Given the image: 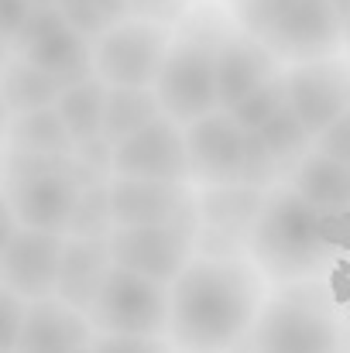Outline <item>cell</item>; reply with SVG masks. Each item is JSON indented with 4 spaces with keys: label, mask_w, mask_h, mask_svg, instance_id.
I'll use <instances>...</instances> for the list:
<instances>
[{
    "label": "cell",
    "mask_w": 350,
    "mask_h": 353,
    "mask_svg": "<svg viewBox=\"0 0 350 353\" xmlns=\"http://www.w3.org/2000/svg\"><path fill=\"white\" fill-rule=\"evenodd\" d=\"M264 305L261 268L240 254H196L172 281L168 340L179 353H237Z\"/></svg>",
    "instance_id": "obj_1"
},
{
    "label": "cell",
    "mask_w": 350,
    "mask_h": 353,
    "mask_svg": "<svg viewBox=\"0 0 350 353\" xmlns=\"http://www.w3.org/2000/svg\"><path fill=\"white\" fill-rule=\"evenodd\" d=\"M330 213L316 210L292 185H275L268 189V199L244 247L271 281H316L337 268V236L330 230Z\"/></svg>",
    "instance_id": "obj_2"
},
{
    "label": "cell",
    "mask_w": 350,
    "mask_h": 353,
    "mask_svg": "<svg viewBox=\"0 0 350 353\" xmlns=\"http://www.w3.org/2000/svg\"><path fill=\"white\" fill-rule=\"evenodd\" d=\"M237 28L264 41L278 62H316L337 55L344 14L333 0H231Z\"/></svg>",
    "instance_id": "obj_3"
},
{
    "label": "cell",
    "mask_w": 350,
    "mask_h": 353,
    "mask_svg": "<svg viewBox=\"0 0 350 353\" xmlns=\"http://www.w3.org/2000/svg\"><path fill=\"white\" fill-rule=\"evenodd\" d=\"M86 185H93V179L76 158H35L10 151L7 203L24 227L66 234Z\"/></svg>",
    "instance_id": "obj_4"
},
{
    "label": "cell",
    "mask_w": 350,
    "mask_h": 353,
    "mask_svg": "<svg viewBox=\"0 0 350 353\" xmlns=\"http://www.w3.org/2000/svg\"><path fill=\"white\" fill-rule=\"evenodd\" d=\"M240 353H350L340 316L313 295H278L257 312Z\"/></svg>",
    "instance_id": "obj_5"
},
{
    "label": "cell",
    "mask_w": 350,
    "mask_h": 353,
    "mask_svg": "<svg viewBox=\"0 0 350 353\" xmlns=\"http://www.w3.org/2000/svg\"><path fill=\"white\" fill-rule=\"evenodd\" d=\"M227 31H210L196 24L193 31L179 34L168 48V59L155 79V93L162 100V110L179 123L206 117L220 110L217 97V48Z\"/></svg>",
    "instance_id": "obj_6"
},
{
    "label": "cell",
    "mask_w": 350,
    "mask_h": 353,
    "mask_svg": "<svg viewBox=\"0 0 350 353\" xmlns=\"http://www.w3.org/2000/svg\"><path fill=\"white\" fill-rule=\"evenodd\" d=\"M97 333L127 336H168L172 319V285L114 264L97 302L86 312Z\"/></svg>",
    "instance_id": "obj_7"
},
{
    "label": "cell",
    "mask_w": 350,
    "mask_h": 353,
    "mask_svg": "<svg viewBox=\"0 0 350 353\" xmlns=\"http://www.w3.org/2000/svg\"><path fill=\"white\" fill-rule=\"evenodd\" d=\"M175 31L158 21L124 17L93 41L97 76L110 86H155Z\"/></svg>",
    "instance_id": "obj_8"
},
{
    "label": "cell",
    "mask_w": 350,
    "mask_h": 353,
    "mask_svg": "<svg viewBox=\"0 0 350 353\" xmlns=\"http://www.w3.org/2000/svg\"><path fill=\"white\" fill-rule=\"evenodd\" d=\"M7 52L28 59L31 65H38V69H45V72H52V76L62 79L66 86L97 76L93 41H90L83 31H76L55 3L35 7V14L28 17L24 31L14 38V45H10Z\"/></svg>",
    "instance_id": "obj_9"
},
{
    "label": "cell",
    "mask_w": 350,
    "mask_h": 353,
    "mask_svg": "<svg viewBox=\"0 0 350 353\" xmlns=\"http://www.w3.org/2000/svg\"><path fill=\"white\" fill-rule=\"evenodd\" d=\"M203 223H172V227H114L110 257L120 268L148 274L155 281L172 285L182 268L196 257Z\"/></svg>",
    "instance_id": "obj_10"
},
{
    "label": "cell",
    "mask_w": 350,
    "mask_h": 353,
    "mask_svg": "<svg viewBox=\"0 0 350 353\" xmlns=\"http://www.w3.org/2000/svg\"><path fill=\"white\" fill-rule=\"evenodd\" d=\"M110 206L117 227H172V223H203L200 196L189 182H158L110 175Z\"/></svg>",
    "instance_id": "obj_11"
},
{
    "label": "cell",
    "mask_w": 350,
    "mask_h": 353,
    "mask_svg": "<svg viewBox=\"0 0 350 353\" xmlns=\"http://www.w3.org/2000/svg\"><path fill=\"white\" fill-rule=\"evenodd\" d=\"M114 175L158 179V182H189V144L186 123L162 114L127 141L114 144Z\"/></svg>",
    "instance_id": "obj_12"
},
{
    "label": "cell",
    "mask_w": 350,
    "mask_h": 353,
    "mask_svg": "<svg viewBox=\"0 0 350 353\" xmlns=\"http://www.w3.org/2000/svg\"><path fill=\"white\" fill-rule=\"evenodd\" d=\"M66 243H69L66 234L21 227L14 236L3 240L0 281H3L7 288H14L17 295H24L28 302L55 295Z\"/></svg>",
    "instance_id": "obj_13"
},
{
    "label": "cell",
    "mask_w": 350,
    "mask_h": 353,
    "mask_svg": "<svg viewBox=\"0 0 350 353\" xmlns=\"http://www.w3.org/2000/svg\"><path fill=\"white\" fill-rule=\"evenodd\" d=\"M186 144H189V168L196 185L203 189L240 185L247 130L233 120L231 110L220 107L206 117L186 123Z\"/></svg>",
    "instance_id": "obj_14"
},
{
    "label": "cell",
    "mask_w": 350,
    "mask_h": 353,
    "mask_svg": "<svg viewBox=\"0 0 350 353\" xmlns=\"http://www.w3.org/2000/svg\"><path fill=\"white\" fill-rule=\"evenodd\" d=\"M289 103L302 123L320 137L350 107V62L330 55L316 62H299L285 72Z\"/></svg>",
    "instance_id": "obj_15"
},
{
    "label": "cell",
    "mask_w": 350,
    "mask_h": 353,
    "mask_svg": "<svg viewBox=\"0 0 350 353\" xmlns=\"http://www.w3.org/2000/svg\"><path fill=\"white\" fill-rule=\"evenodd\" d=\"M275 76H278V59L264 41H257L244 28H233L220 38V48H217V97H220L224 110H231L233 103H240L247 93H254L257 86H264Z\"/></svg>",
    "instance_id": "obj_16"
},
{
    "label": "cell",
    "mask_w": 350,
    "mask_h": 353,
    "mask_svg": "<svg viewBox=\"0 0 350 353\" xmlns=\"http://www.w3.org/2000/svg\"><path fill=\"white\" fill-rule=\"evenodd\" d=\"M93 336L97 326L83 309L69 305L59 295H48L28 302V319H24L17 353H72L93 343Z\"/></svg>",
    "instance_id": "obj_17"
},
{
    "label": "cell",
    "mask_w": 350,
    "mask_h": 353,
    "mask_svg": "<svg viewBox=\"0 0 350 353\" xmlns=\"http://www.w3.org/2000/svg\"><path fill=\"white\" fill-rule=\"evenodd\" d=\"M110 268H114L110 240H104V236H69L55 295L66 299L69 305L90 312V305L97 302Z\"/></svg>",
    "instance_id": "obj_18"
},
{
    "label": "cell",
    "mask_w": 350,
    "mask_h": 353,
    "mask_svg": "<svg viewBox=\"0 0 350 353\" xmlns=\"http://www.w3.org/2000/svg\"><path fill=\"white\" fill-rule=\"evenodd\" d=\"M285 182L302 196L309 199L316 210L330 213V216H350V165L333 158V154H323V151H309L306 158H299Z\"/></svg>",
    "instance_id": "obj_19"
},
{
    "label": "cell",
    "mask_w": 350,
    "mask_h": 353,
    "mask_svg": "<svg viewBox=\"0 0 350 353\" xmlns=\"http://www.w3.org/2000/svg\"><path fill=\"white\" fill-rule=\"evenodd\" d=\"M264 199H268V189H257V185H210L200 192V220L210 230L231 234L247 243V234Z\"/></svg>",
    "instance_id": "obj_20"
},
{
    "label": "cell",
    "mask_w": 350,
    "mask_h": 353,
    "mask_svg": "<svg viewBox=\"0 0 350 353\" xmlns=\"http://www.w3.org/2000/svg\"><path fill=\"white\" fill-rule=\"evenodd\" d=\"M7 144L10 151L35 154V158H72L76 154V137L66 127L59 107L7 117Z\"/></svg>",
    "instance_id": "obj_21"
},
{
    "label": "cell",
    "mask_w": 350,
    "mask_h": 353,
    "mask_svg": "<svg viewBox=\"0 0 350 353\" xmlns=\"http://www.w3.org/2000/svg\"><path fill=\"white\" fill-rule=\"evenodd\" d=\"M62 90H66L62 79L31 65L28 59H21V55L7 59V69H3V110H7V117L55 107Z\"/></svg>",
    "instance_id": "obj_22"
},
{
    "label": "cell",
    "mask_w": 350,
    "mask_h": 353,
    "mask_svg": "<svg viewBox=\"0 0 350 353\" xmlns=\"http://www.w3.org/2000/svg\"><path fill=\"white\" fill-rule=\"evenodd\" d=\"M162 114L165 110L155 86H110L107 110H104V137L110 144H120Z\"/></svg>",
    "instance_id": "obj_23"
},
{
    "label": "cell",
    "mask_w": 350,
    "mask_h": 353,
    "mask_svg": "<svg viewBox=\"0 0 350 353\" xmlns=\"http://www.w3.org/2000/svg\"><path fill=\"white\" fill-rule=\"evenodd\" d=\"M107 93H110V83H104L100 76H90V79L72 83V86L62 90V97H59L55 107H59V114L66 120V127L72 130L76 144H83V141L104 134Z\"/></svg>",
    "instance_id": "obj_24"
},
{
    "label": "cell",
    "mask_w": 350,
    "mask_h": 353,
    "mask_svg": "<svg viewBox=\"0 0 350 353\" xmlns=\"http://www.w3.org/2000/svg\"><path fill=\"white\" fill-rule=\"evenodd\" d=\"M257 134L264 137V144L271 148V154L285 165V175H289V168H292L299 158H306V154L316 148L313 130L302 123V117L292 110V103H289V100L278 107V114L268 120Z\"/></svg>",
    "instance_id": "obj_25"
},
{
    "label": "cell",
    "mask_w": 350,
    "mask_h": 353,
    "mask_svg": "<svg viewBox=\"0 0 350 353\" xmlns=\"http://www.w3.org/2000/svg\"><path fill=\"white\" fill-rule=\"evenodd\" d=\"M114 206H110V182H93L83 189L76 213L69 220L66 236H107L114 234Z\"/></svg>",
    "instance_id": "obj_26"
},
{
    "label": "cell",
    "mask_w": 350,
    "mask_h": 353,
    "mask_svg": "<svg viewBox=\"0 0 350 353\" xmlns=\"http://www.w3.org/2000/svg\"><path fill=\"white\" fill-rule=\"evenodd\" d=\"M289 100V86H285V72H278L275 79H268L264 86H257L254 93H247L240 103H233L231 114L244 130H261L268 120L278 114V107Z\"/></svg>",
    "instance_id": "obj_27"
},
{
    "label": "cell",
    "mask_w": 350,
    "mask_h": 353,
    "mask_svg": "<svg viewBox=\"0 0 350 353\" xmlns=\"http://www.w3.org/2000/svg\"><path fill=\"white\" fill-rule=\"evenodd\" d=\"M285 179V165L271 154L264 137L257 130H247L244 144V168H240V185H257V189H275V182Z\"/></svg>",
    "instance_id": "obj_28"
},
{
    "label": "cell",
    "mask_w": 350,
    "mask_h": 353,
    "mask_svg": "<svg viewBox=\"0 0 350 353\" xmlns=\"http://www.w3.org/2000/svg\"><path fill=\"white\" fill-rule=\"evenodd\" d=\"M93 353H179L168 336H127V333H97Z\"/></svg>",
    "instance_id": "obj_29"
},
{
    "label": "cell",
    "mask_w": 350,
    "mask_h": 353,
    "mask_svg": "<svg viewBox=\"0 0 350 353\" xmlns=\"http://www.w3.org/2000/svg\"><path fill=\"white\" fill-rule=\"evenodd\" d=\"M0 319H3V353H17L21 333H24V319H28V299L17 295L14 288H0Z\"/></svg>",
    "instance_id": "obj_30"
},
{
    "label": "cell",
    "mask_w": 350,
    "mask_h": 353,
    "mask_svg": "<svg viewBox=\"0 0 350 353\" xmlns=\"http://www.w3.org/2000/svg\"><path fill=\"white\" fill-rule=\"evenodd\" d=\"M193 10V0H130V17L158 21V24H182Z\"/></svg>",
    "instance_id": "obj_31"
},
{
    "label": "cell",
    "mask_w": 350,
    "mask_h": 353,
    "mask_svg": "<svg viewBox=\"0 0 350 353\" xmlns=\"http://www.w3.org/2000/svg\"><path fill=\"white\" fill-rule=\"evenodd\" d=\"M316 151L333 154V158H340V161L350 165V107L316 137Z\"/></svg>",
    "instance_id": "obj_32"
},
{
    "label": "cell",
    "mask_w": 350,
    "mask_h": 353,
    "mask_svg": "<svg viewBox=\"0 0 350 353\" xmlns=\"http://www.w3.org/2000/svg\"><path fill=\"white\" fill-rule=\"evenodd\" d=\"M31 14H35V3H31V0H0V28H3L7 48H10L14 38L24 31V24H28Z\"/></svg>",
    "instance_id": "obj_33"
},
{
    "label": "cell",
    "mask_w": 350,
    "mask_h": 353,
    "mask_svg": "<svg viewBox=\"0 0 350 353\" xmlns=\"http://www.w3.org/2000/svg\"><path fill=\"white\" fill-rule=\"evenodd\" d=\"M86 7H93L110 28H114L117 21H124V17H130V0H83Z\"/></svg>",
    "instance_id": "obj_34"
},
{
    "label": "cell",
    "mask_w": 350,
    "mask_h": 353,
    "mask_svg": "<svg viewBox=\"0 0 350 353\" xmlns=\"http://www.w3.org/2000/svg\"><path fill=\"white\" fill-rule=\"evenodd\" d=\"M333 7H337V10L344 14V17H347V14H350V0H333Z\"/></svg>",
    "instance_id": "obj_35"
},
{
    "label": "cell",
    "mask_w": 350,
    "mask_h": 353,
    "mask_svg": "<svg viewBox=\"0 0 350 353\" xmlns=\"http://www.w3.org/2000/svg\"><path fill=\"white\" fill-rule=\"evenodd\" d=\"M344 41H347V48H350V14L344 17Z\"/></svg>",
    "instance_id": "obj_36"
},
{
    "label": "cell",
    "mask_w": 350,
    "mask_h": 353,
    "mask_svg": "<svg viewBox=\"0 0 350 353\" xmlns=\"http://www.w3.org/2000/svg\"><path fill=\"white\" fill-rule=\"evenodd\" d=\"M35 7H48V3H59V0H31Z\"/></svg>",
    "instance_id": "obj_37"
},
{
    "label": "cell",
    "mask_w": 350,
    "mask_h": 353,
    "mask_svg": "<svg viewBox=\"0 0 350 353\" xmlns=\"http://www.w3.org/2000/svg\"><path fill=\"white\" fill-rule=\"evenodd\" d=\"M72 353H93V343H86V347H79V350H72Z\"/></svg>",
    "instance_id": "obj_38"
}]
</instances>
